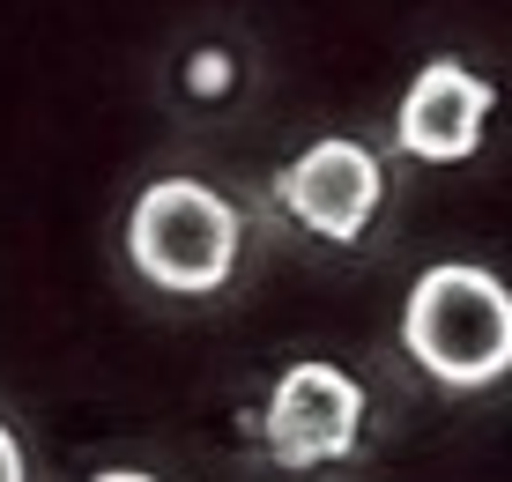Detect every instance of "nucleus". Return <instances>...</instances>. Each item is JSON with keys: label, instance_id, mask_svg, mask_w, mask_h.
I'll return each mask as SVG.
<instances>
[{"label": "nucleus", "instance_id": "1", "mask_svg": "<svg viewBox=\"0 0 512 482\" xmlns=\"http://www.w3.org/2000/svg\"><path fill=\"white\" fill-rule=\"evenodd\" d=\"M401 349L438 386H498L512 371V290L475 260L423 267L409 305H401Z\"/></svg>", "mask_w": 512, "mask_h": 482}, {"label": "nucleus", "instance_id": "2", "mask_svg": "<svg viewBox=\"0 0 512 482\" xmlns=\"http://www.w3.org/2000/svg\"><path fill=\"white\" fill-rule=\"evenodd\" d=\"M127 260L171 297H208L238 267V208L201 178H156L127 216Z\"/></svg>", "mask_w": 512, "mask_h": 482}, {"label": "nucleus", "instance_id": "3", "mask_svg": "<svg viewBox=\"0 0 512 482\" xmlns=\"http://www.w3.org/2000/svg\"><path fill=\"white\" fill-rule=\"evenodd\" d=\"M268 460L275 468H327V460H349L364 438V386L349 379L342 364H290L268 394Z\"/></svg>", "mask_w": 512, "mask_h": 482}, {"label": "nucleus", "instance_id": "4", "mask_svg": "<svg viewBox=\"0 0 512 482\" xmlns=\"http://www.w3.org/2000/svg\"><path fill=\"white\" fill-rule=\"evenodd\" d=\"M275 201L290 208V216L305 223L312 238L357 245L364 230H372L379 201H386V171H379V156L364 149V141L327 134V141H312L305 156H290V164H282Z\"/></svg>", "mask_w": 512, "mask_h": 482}, {"label": "nucleus", "instance_id": "5", "mask_svg": "<svg viewBox=\"0 0 512 482\" xmlns=\"http://www.w3.org/2000/svg\"><path fill=\"white\" fill-rule=\"evenodd\" d=\"M490 104H498V89L475 75V67H461V60H431V67L409 82L401 112H394L401 156H416V164H468V156L483 149Z\"/></svg>", "mask_w": 512, "mask_h": 482}, {"label": "nucleus", "instance_id": "6", "mask_svg": "<svg viewBox=\"0 0 512 482\" xmlns=\"http://www.w3.org/2000/svg\"><path fill=\"white\" fill-rule=\"evenodd\" d=\"M0 482H23V445H15L8 423H0Z\"/></svg>", "mask_w": 512, "mask_h": 482}, {"label": "nucleus", "instance_id": "7", "mask_svg": "<svg viewBox=\"0 0 512 482\" xmlns=\"http://www.w3.org/2000/svg\"><path fill=\"white\" fill-rule=\"evenodd\" d=\"M97 482H156V475H134V468H104Z\"/></svg>", "mask_w": 512, "mask_h": 482}]
</instances>
